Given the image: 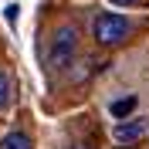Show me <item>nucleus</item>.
<instances>
[{"instance_id":"obj_8","label":"nucleus","mask_w":149,"mask_h":149,"mask_svg":"<svg viewBox=\"0 0 149 149\" xmlns=\"http://www.w3.org/2000/svg\"><path fill=\"white\" fill-rule=\"evenodd\" d=\"M65 149H88L85 142H71V146H65Z\"/></svg>"},{"instance_id":"obj_2","label":"nucleus","mask_w":149,"mask_h":149,"mask_svg":"<svg viewBox=\"0 0 149 149\" xmlns=\"http://www.w3.org/2000/svg\"><path fill=\"white\" fill-rule=\"evenodd\" d=\"M92 37L98 47H122L132 37V20L115 14V10H102L92 20Z\"/></svg>"},{"instance_id":"obj_5","label":"nucleus","mask_w":149,"mask_h":149,"mask_svg":"<svg viewBox=\"0 0 149 149\" xmlns=\"http://www.w3.org/2000/svg\"><path fill=\"white\" fill-rule=\"evenodd\" d=\"M136 105H139V98H136V95H125V98H115V102L109 105V115H112V119H129L132 112H136Z\"/></svg>"},{"instance_id":"obj_7","label":"nucleus","mask_w":149,"mask_h":149,"mask_svg":"<svg viewBox=\"0 0 149 149\" xmlns=\"http://www.w3.org/2000/svg\"><path fill=\"white\" fill-rule=\"evenodd\" d=\"M109 3H115V7H132V3H139V0H109Z\"/></svg>"},{"instance_id":"obj_3","label":"nucleus","mask_w":149,"mask_h":149,"mask_svg":"<svg viewBox=\"0 0 149 149\" xmlns=\"http://www.w3.org/2000/svg\"><path fill=\"white\" fill-rule=\"evenodd\" d=\"M146 132H149V119L129 115V119H119L112 125V139L119 142V146H136L139 139H146Z\"/></svg>"},{"instance_id":"obj_4","label":"nucleus","mask_w":149,"mask_h":149,"mask_svg":"<svg viewBox=\"0 0 149 149\" xmlns=\"http://www.w3.org/2000/svg\"><path fill=\"white\" fill-rule=\"evenodd\" d=\"M0 149H34V139L24 129H10L0 136Z\"/></svg>"},{"instance_id":"obj_1","label":"nucleus","mask_w":149,"mask_h":149,"mask_svg":"<svg viewBox=\"0 0 149 149\" xmlns=\"http://www.w3.org/2000/svg\"><path fill=\"white\" fill-rule=\"evenodd\" d=\"M78 47H81V34L74 24H61L54 27L51 41H47V65L54 71H68L78 61Z\"/></svg>"},{"instance_id":"obj_9","label":"nucleus","mask_w":149,"mask_h":149,"mask_svg":"<svg viewBox=\"0 0 149 149\" xmlns=\"http://www.w3.org/2000/svg\"><path fill=\"white\" fill-rule=\"evenodd\" d=\"M119 149H136V146H119Z\"/></svg>"},{"instance_id":"obj_6","label":"nucleus","mask_w":149,"mask_h":149,"mask_svg":"<svg viewBox=\"0 0 149 149\" xmlns=\"http://www.w3.org/2000/svg\"><path fill=\"white\" fill-rule=\"evenodd\" d=\"M10 88H14V85H10V74L0 68V112L7 109V102H10Z\"/></svg>"}]
</instances>
